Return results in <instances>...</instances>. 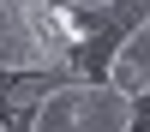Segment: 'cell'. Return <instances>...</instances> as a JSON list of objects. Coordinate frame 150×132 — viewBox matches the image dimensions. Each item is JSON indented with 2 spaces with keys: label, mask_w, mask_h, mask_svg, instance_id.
Wrapping results in <instances>:
<instances>
[{
  "label": "cell",
  "mask_w": 150,
  "mask_h": 132,
  "mask_svg": "<svg viewBox=\"0 0 150 132\" xmlns=\"http://www.w3.org/2000/svg\"><path fill=\"white\" fill-rule=\"evenodd\" d=\"M132 126H138V96H120L102 78H78L42 96L30 132H132Z\"/></svg>",
  "instance_id": "1"
},
{
  "label": "cell",
  "mask_w": 150,
  "mask_h": 132,
  "mask_svg": "<svg viewBox=\"0 0 150 132\" xmlns=\"http://www.w3.org/2000/svg\"><path fill=\"white\" fill-rule=\"evenodd\" d=\"M102 84H114L120 96H150V18H138L132 30H120L114 54L102 66Z\"/></svg>",
  "instance_id": "2"
},
{
  "label": "cell",
  "mask_w": 150,
  "mask_h": 132,
  "mask_svg": "<svg viewBox=\"0 0 150 132\" xmlns=\"http://www.w3.org/2000/svg\"><path fill=\"white\" fill-rule=\"evenodd\" d=\"M138 18H150V0H114V12H108V24H114V36H120V30H132Z\"/></svg>",
  "instance_id": "3"
},
{
  "label": "cell",
  "mask_w": 150,
  "mask_h": 132,
  "mask_svg": "<svg viewBox=\"0 0 150 132\" xmlns=\"http://www.w3.org/2000/svg\"><path fill=\"white\" fill-rule=\"evenodd\" d=\"M60 6L66 12H114V0H60ZM108 30H114V24H108Z\"/></svg>",
  "instance_id": "4"
},
{
  "label": "cell",
  "mask_w": 150,
  "mask_h": 132,
  "mask_svg": "<svg viewBox=\"0 0 150 132\" xmlns=\"http://www.w3.org/2000/svg\"><path fill=\"white\" fill-rule=\"evenodd\" d=\"M0 102H6V72H0Z\"/></svg>",
  "instance_id": "5"
},
{
  "label": "cell",
  "mask_w": 150,
  "mask_h": 132,
  "mask_svg": "<svg viewBox=\"0 0 150 132\" xmlns=\"http://www.w3.org/2000/svg\"><path fill=\"white\" fill-rule=\"evenodd\" d=\"M132 132H150V126H132Z\"/></svg>",
  "instance_id": "6"
},
{
  "label": "cell",
  "mask_w": 150,
  "mask_h": 132,
  "mask_svg": "<svg viewBox=\"0 0 150 132\" xmlns=\"http://www.w3.org/2000/svg\"><path fill=\"white\" fill-rule=\"evenodd\" d=\"M0 132H6V126H0Z\"/></svg>",
  "instance_id": "7"
}]
</instances>
